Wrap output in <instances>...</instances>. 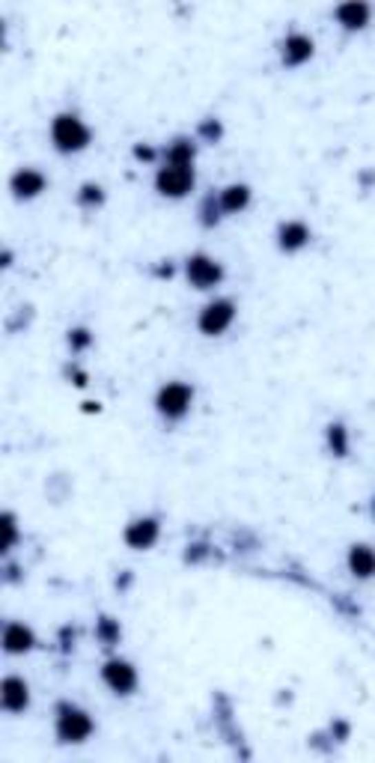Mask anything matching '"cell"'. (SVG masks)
<instances>
[{"label":"cell","instance_id":"obj_19","mask_svg":"<svg viewBox=\"0 0 375 763\" xmlns=\"http://www.w3.org/2000/svg\"><path fill=\"white\" fill-rule=\"evenodd\" d=\"M3 528H6V540H3V545H9V543H12V519H9V516H6V525H3Z\"/></svg>","mask_w":375,"mask_h":763},{"label":"cell","instance_id":"obj_16","mask_svg":"<svg viewBox=\"0 0 375 763\" xmlns=\"http://www.w3.org/2000/svg\"><path fill=\"white\" fill-rule=\"evenodd\" d=\"M280 239H283L286 248H298V244H304V239H307V227H301V224H286Z\"/></svg>","mask_w":375,"mask_h":763},{"label":"cell","instance_id":"obj_18","mask_svg":"<svg viewBox=\"0 0 375 763\" xmlns=\"http://www.w3.org/2000/svg\"><path fill=\"white\" fill-rule=\"evenodd\" d=\"M331 436H334V445H336V450H340V454H343V450H345V445H343V427H334V429H331Z\"/></svg>","mask_w":375,"mask_h":763},{"label":"cell","instance_id":"obj_11","mask_svg":"<svg viewBox=\"0 0 375 763\" xmlns=\"http://www.w3.org/2000/svg\"><path fill=\"white\" fill-rule=\"evenodd\" d=\"M336 15L343 18V21H349V24H363V18H367V3L363 0H345V3H340V9H336Z\"/></svg>","mask_w":375,"mask_h":763},{"label":"cell","instance_id":"obj_8","mask_svg":"<svg viewBox=\"0 0 375 763\" xmlns=\"http://www.w3.org/2000/svg\"><path fill=\"white\" fill-rule=\"evenodd\" d=\"M155 534H158V525L152 519H140L134 525H128V531H125V540L131 545H149L155 540Z\"/></svg>","mask_w":375,"mask_h":763},{"label":"cell","instance_id":"obj_4","mask_svg":"<svg viewBox=\"0 0 375 763\" xmlns=\"http://www.w3.org/2000/svg\"><path fill=\"white\" fill-rule=\"evenodd\" d=\"M188 403H191V388L182 382H173V385H167V388L158 394V406H161V412L167 414H182L188 409Z\"/></svg>","mask_w":375,"mask_h":763},{"label":"cell","instance_id":"obj_10","mask_svg":"<svg viewBox=\"0 0 375 763\" xmlns=\"http://www.w3.org/2000/svg\"><path fill=\"white\" fill-rule=\"evenodd\" d=\"M3 641H6L9 650H27V647L33 644V635H30V629H27V626L12 624V626H6Z\"/></svg>","mask_w":375,"mask_h":763},{"label":"cell","instance_id":"obj_20","mask_svg":"<svg viewBox=\"0 0 375 763\" xmlns=\"http://www.w3.org/2000/svg\"><path fill=\"white\" fill-rule=\"evenodd\" d=\"M74 343H78V346L87 343V337H83V331H74Z\"/></svg>","mask_w":375,"mask_h":763},{"label":"cell","instance_id":"obj_6","mask_svg":"<svg viewBox=\"0 0 375 763\" xmlns=\"http://www.w3.org/2000/svg\"><path fill=\"white\" fill-rule=\"evenodd\" d=\"M188 275H191L196 287H212L214 280L221 278V269H218V262H212L209 257H194L188 262Z\"/></svg>","mask_w":375,"mask_h":763},{"label":"cell","instance_id":"obj_13","mask_svg":"<svg viewBox=\"0 0 375 763\" xmlns=\"http://www.w3.org/2000/svg\"><path fill=\"white\" fill-rule=\"evenodd\" d=\"M349 563H352V570L358 572V576H369L372 572V552L367 549V545H354L352 554H349Z\"/></svg>","mask_w":375,"mask_h":763},{"label":"cell","instance_id":"obj_5","mask_svg":"<svg viewBox=\"0 0 375 763\" xmlns=\"http://www.w3.org/2000/svg\"><path fill=\"white\" fill-rule=\"evenodd\" d=\"M90 719L87 715H83L81 710H63V715H60V724H57V731H60V737L63 740H69V742H78V740H83L90 733Z\"/></svg>","mask_w":375,"mask_h":763},{"label":"cell","instance_id":"obj_14","mask_svg":"<svg viewBox=\"0 0 375 763\" xmlns=\"http://www.w3.org/2000/svg\"><path fill=\"white\" fill-rule=\"evenodd\" d=\"M12 185H15L18 194H36L42 188V176L36 173V171H21L12 179Z\"/></svg>","mask_w":375,"mask_h":763},{"label":"cell","instance_id":"obj_9","mask_svg":"<svg viewBox=\"0 0 375 763\" xmlns=\"http://www.w3.org/2000/svg\"><path fill=\"white\" fill-rule=\"evenodd\" d=\"M3 704L9 706V710H21V706L27 704V686L21 680H15V677H9V680L3 683Z\"/></svg>","mask_w":375,"mask_h":763},{"label":"cell","instance_id":"obj_1","mask_svg":"<svg viewBox=\"0 0 375 763\" xmlns=\"http://www.w3.org/2000/svg\"><path fill=\"white\" fill-rule=\"evenodd\" d=\"M54 140H57L63 149H78V146H83L90 140V131L83 128L74 117L63 114V117L54 119Z\"/></svg>","mask_w":375,"mask_h":763},{"label":"cell","instance_id":"obj_2","mask_svg":"<svg viewBox=\"0 0 375 763\" xmlns=\"http://www.w3.org/2000/svg\"><path fill=\"white\" fill-rule=\"evenodd\" d=\"M191 182H194V173L188 164H170L158 173V188H161L164 194H185L188 188H191Z\"/></svg>","mask_w":375,"mask_h":763},{"label":"cell","instance_id":"obj_3","mask_svg":"<svg viewBox=\"0 0 375 763\" xmlns=\"http://www.w3.org/2000/svg\"><path fill=\"white\" fill-rule=\"evenodd\" d=\"M232 313H236V307H232L230 301H214V305H209V307L203 310L200 328H203L205 334H218V331H223V328L230 325Z\"/></svg>","mask_w":375,"mask_h":763},{"label":"cell","instance_id":"obj_7","mask_svg":"<svg viewBox=\"0 0 375 763\" xmlns=\"http://www.w3.org/2000/svg\"><path fill=\"white\" fill-rule=\"evenodd\" d=\"M105 680L114 686L116 692H128L131 686H134V668H131L128 662H119V659H114V662L105 665Z\"/></svg>","mask_w":375,"mask_h":763},{"label":"cell","instance_id":"obj_12","mask_svg":"<svg viewBox=\"0 0 375 763\" xmlns=\"http://www.w3.org/2000/svg\"><path fill=\"white\" fill-rule=\"evenodd\" d=\"M310 48H313V42L307 39V36H289L286 39V60L289 63H298V60H304L307 54H310Z\"/></svg>","mask_w":375,"mask_h":763},{"label":"cell","instance_id":"obj_15","mask_svg":"<svg viewBox=\"0 0 375 763\" xmlns=\"http://www.w3.org/2000/svg\"><path fill=\"white\" fill-rule=\"evenodd\" d=\"M221 203H223V209H230V212L232 209H241V206L247 203V188L245 185H230L227 191H223V200Z\"/></svg>","mask_w":375,"mask_h":763},{"label":"cell","instance_id":"obj_17","mask_svg":"<svg viewBox=\"0 0 375 763\" xmlns=\"http://www.w3.org/2000/svg\"><path fill=\"white\" fill-rule=\"evenodd\" d=\"M191 144H185V140H176V146L170 149V158H173V164H185L188 158H191Z\"/></svg>","mask_w":375,"mask_h":763}]
</instances>
